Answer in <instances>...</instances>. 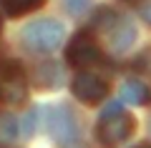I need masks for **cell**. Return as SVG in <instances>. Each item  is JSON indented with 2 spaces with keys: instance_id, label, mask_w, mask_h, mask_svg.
<instances>
[{
  "instance_id": "6da1fadb",
  "label": "cell",
  "mask_w": 151,
  "mask_h": 148,
  "mask_svg": "<svg viewBox=\"0 0 151 148\" xmlns=\"http://www.w3.org/2000/svg\"><path fill=\"white\" fill-rule=\"evenodd\" d=\"M98 141L103 148H116L126 143L134 133V118L124 111V101H113L103 108L98 121Z\"/></svg>"
},
{
  "instance_id": "7a4b0ae2",
  "label": "cell",
  "mask_w": 151,
  "mask_h": 148,
  "mask_svg": "<svg viewBox=\"0 0 151 148\" xmlns=\"http://www.w3.org/2000/svg\"><path fill=\"white\" fill-rule=\"evenodd\" d=\"M63 38H65L63 25H60L58 20H53V18H43V20L28 23L20 30L23 48H25L28 53H38V55L58 50L60 43H63Z\"/></svg>"
},
{
  "instance_id": "3957f363",
  "label": "cell",
  "mask_w": 151,
  "mask_h": 148,
  "mask_svg": "<svg viewBox=\"0 0 151 148\" xmlns=\"http://www.w3.org/2000/svg\"><path fill=\"white\" fill-rule=\"evenodd\" d=\"M45 128L58 143V148H86L81 138L78 118L68 106H53L45 111Z\"/></svg>"
},
{
  "instance_id": "277c9868",
  "label": "cell",
  "mask_w": 151,
  "mask_h": 148,
  "mask_svg": "<svg viewBox=\"0 0 151 148\" xmlns=\"http://www.w3.org/2000/svg\"><path fill=\"white\" fill-rule=\"evenodd\" d=\"M28 98V78L15 60H0V103L18 106Z\"/></svg>"
},
{
  "instance_id": "5b68a950",
  "label": "cell",
  "mask_w": 151,
  "mask_h": 148,
  "mask_svg": "<svg viewBox=\"0 0 151 148\" xmlns=\"http://www.w3.org/2000/svg\"><path fill=\"white\" fill-rule=\"evenodd\" d=\"M65 60L70 65H76V68H88V65L101 60V50H98V45H96L91 33L81 30V33H76L70 38L68 48H65Z\"/></svg>"
},
{
  "instance_id": "8992f818",
  "label": "cell",
  "mask_w": 151,
  "mask_h": 148,
  "mask_svg": "<svg viewBox=\"0 0 151 148\" xmlns=\"http://www.w3.org/2000/svg\"><path fill=\"white\" fill-rule=\"evenodd\" d=\"M70 90H73V95L78 98V101L93 106V103H101L103 98L108 95V83L101 78V75L88 73V70H86V73H78L73 78Z\"/></svg>"
},
{
  "instance_id": "52a82bcc",
  "label": "cell",
  "mask_w": 151,
  "mask_h": 148,
  "mask_svg": "<svg viewBox=\"0 0 151 148\" xmlns=\"http://www.w3.org/2000/svg\"><path fill=\"white\" fill-rule=\"evenodd\" d=\"M108 38H111V48L116 50V53H126V50L136 43V28H134V23L119 18V23L108 30Z\"/></svg>"
},
{
  "instance_id": "ba28073f",
  "label": "cell",
  "mask_w": 151,
  "mask_h": 148,
  "mask_svg": "<svg viewBox=\"0 0 151 148\" xmlns=\"http://www.w3.org/2000/svg\"><path fill=\"white\" fill-rule=\"evenodd\" d=\"M149 88H146V83H141V80H126L124 85H121V101L124 103H131V106H144V103H149Z\"/></svg>"
},
{
  "instance_id": "9c48e42d",
  "label": "cell",
  "mask_w": 151,
  "mask_h": 148,
  "mask_svg": "<svg viewBox=\"0 0 151 148\" xmlns=\"http://www.w3.org/2000/svg\"><path fill=\"white\" fill-rule=\"evenodd\" d=\"M35 80H38L40 88H58L60 80H63V70L55 63H43L35 73Z\"/></svg>"
},
{
  "instance_id": "30bf717a",
  "label": "cell",
  "mask_w": 151,
  "mask_h": 148,
  "mask_svg": "<svg viewBox=\"0 0 151 148\" xmlns=\"http://www.w3.org/2000/svg\"><path fill=\"white\" fill-rule=\"evenodd\" d=\"M0 3H3V8H5V13L10 18H18V15H25L30 10H38L45 0H0Z\"/></svg>"
},
{
  "instance_id": "8fae6325",
  "label": "cell",
  "mask_w": 151,
  "mask_h": 148,
  "mask_svg": "<svg viewBox=\"0 0 151 148\" xmlns=\"http://www.w3.org/2000/svg\"><path fill=\"white\" fill-rule=\"evenodd\" d=\"M18 138V118L10 113H0V143H13Z\"/></svg>"
},
{
  "instance_id": "7c38bea8",
  "label": "cell",
  "mask_w": 151,
  "mask_h": 148,
  "mask_svg": "<svg viewBox=\"0 0 151 148\" xmlns=\"http://www.w3.org/2000/svg\"><path fill=\"white\" fill-rule=\"evenodd\" d=\"M63 8L70 15H83L91 8V0H63Z\"/></svg>"
},
{
  "instance_id": "4fadbf2b",
  "label": "cell",
  "mask_w": 151,
  "mask_h": 148,
  "mask_svg": "<svg viewBox=\"0 0 151 148\" xmlns=\"http://www.w3.org/2000/svg\"><path fill=\"white\" fill-rule=\"evenodd\" d=\"M35 123H38V111H30V113L25 116V123H23V133H25V136H33Z\"/></svg>"
},
{
  "instance_id": "5bb4252c",
  "label": "cell",
  "mask_w": 151,
  "mask_h": 148,
  "mask_svg": "<svg viewBox=\"0 0 151 148\" xmlns=\"http://www.w3.org/2000/svg\"><path fill=\"white\" fill-rule=\"evenodd\" d=\"M141 18H144V20L151 25V3H146V5L141 8Z\"/></svg>"
},
{
  "instance_id": "9a60e30c",
  "label": "cell",
  "mask_w": 151,
  "mask_h": 148,
  "mask_svg": "<svg viewBox=\"0 0 151 148\" xmlns=\"http://www.w3.org/2000/svg\"><path fill=\"white\" fill-rule=\"evenodd\" d=\"M136 148H151V146H136Z\"/></svg>"
},
{
  "instance_id": "2e32d148",
  "label": "cell",
  "mask_w": 151,
  "mask_h": 148,
  "mask_svg": "<svg viewBox=\"0 0 151 148\" xmlns=\"http://www.w3.org/2000/svg\"><path fill=\"white\" fill-rule=\"evenodd\" d=\"M126 3H134V0H126Z\"/></svg>"
},
{
  "instance_id": "e0dca14e",
  "label": "cell",
  "mask_w": 151,
  "mask_h": 148,
  "mask_svg": "<svg viewBox=\"0 0 151 148\" xmlns=\"http://www.w3.org/2000/svg\"><path fill=\"white\" fill-rule=\"evenodd\" d=\"M149 131H151V123H149Z\"/></svg>"
},
{
  "instance_id": "ac0fdd59",
  "label": "cell",
  "mask_w": 151,
  "mask_h": 148,
  "mask_svg": "<svg viewBox=\"0 0 151 148\" xmlns=\"http://www.w3.org/2000/svg\"><path fill=\"white\" fill-rule=\"evenodd\" d=\"M0 28H3V23H0Z\"/></svg>"
}]
</instances>
